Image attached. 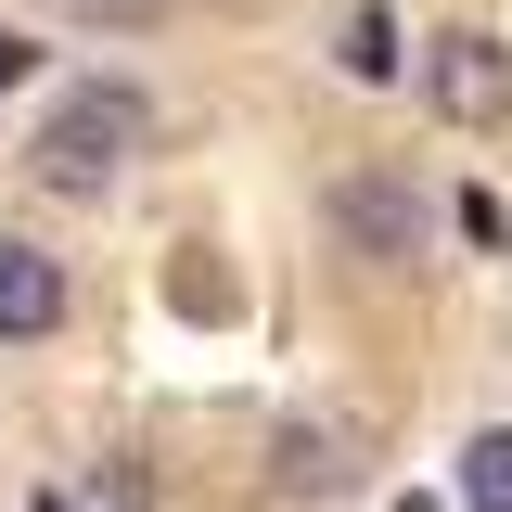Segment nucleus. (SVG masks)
<instances>
[{
	"label": "nucleus",
	"mask_w": 512,
	"mask_h": 512,
	"mask_svg": "<svg viewBox=\"0 0 512 512\" xmlns=\"http://www.w3.org/2000/svg\"><path fill=\"white\" fill-rule=\"evenodd\" d=\"M141 90H128V77H90V90H64L52 116H39V141H26V167H39V180L52 192H103L116 180V154H141Z\"/></svg>",
	"instance_id": "nucleus-1"
},
{
	"label": "nucleus",
	"mask_w": 512,
	"mask_h": 512,
	"mask_svg": "<svg viewBox=\"0 0 512 512\" xmlns=\"http://www.w3.org/2000/svg\"><path fill=\"white\" fill-rule=\"evenodd\" d=\"M320 231H333V256L410 269V256H423V192H397V180H346L333 205H320Z\"/></svg>",
	"instance_id": "nucleus-2"
},
{
	"label": "nucleus",
	"mask_w": 512,
	"mask_h": 512,
	"mask_svg": "<svg viewBox=\"0 0 512 512\" xmlns=\"http://www.w3.org/2000/svg\"><path fill=\"white\" fill-rule=\"evenodd\" d=\"M423 77H436V116H461V128H487V116L512 103V52L487 39V26H448Z\"/></svg>",
	"instance_id": "nucleus-3"
},
{
	"label": "nucleus",
	"mask_w": 512,
	"mask_h": 512,
	"mask_svg": "<svg viewBox=\"0 0 512 512\" xmlns=\"http://www.w3.org/2000/svg\"><path fill=\"white\" fill-rule=\"evenodd\" d=\"M52 320H64V269L26 231H0V346H39Z\"/></svg>",
	"instance_id": "nucleus-4"
},
{
	"label": "nucleus",
	"mask_w": 512,
	"mask_h": 512,
	"mask_svg": "<svg viewBox=\"0 0 512 512\" xmlns=\"http://www.w3.org/2000/svg\"><path fill=\"white\" fill-rule=\"evenodd\" d=\"M320 487H346V436L295 423V436H282V500H320Z\"/></svg>",
	"instance_id": "nucleus-5"
},
{
	"label": "nucleus",
	"mask_w": 512,
	"mask_h": 512,
	"mask_svg": "<svg viewBox=\"0 0 512 512\" xmlns=\"http://www.w3.org/2000/svg\"><path fill=\"white\" fill-rule=\"evenodd\" d=\"M333 64H346L359 90H384V77H397V26H384V13H346V26H333Z\"/></svg>",
	"instance_id": "nucleus-6"
},
{
	"label": "nucleus",
	"mask_w": 512,
	"mask_h": 512,
	"mask_svg": "<svg viewBox=\"0 0 512 512\" xmlns=\"http://www.w3.org/2000/svg\"><path fill=\"white\" fill-rule=\"evenodd\" d=\"M461 500H474V512H512V423H487V436L461 448Z\"/></svg>",
	"instance_id": "nucleus-7"
},
{
	"label": "nucleus",
	"mask_w": 512,
	"mask_h": 512,
	"mask_svg": "<svg viewBox=\"0 0 512 512\" xmlns=\"http://www.w3.org/2000/svg\"><path fill=\"white\" fill-rule=\"evenodd\" d=\"M13 77H26V39H13V26H0V90H13Z\"/></svg>",
	"instance_id": "nucleus-8"
},
{
	"label": "nucleus",
	"mask_w": 512,
	"mask_h": 512,
	"mask_svg": "<svg viewBox=\"0 0 512 512\" xmlns=\"http://www.w3.org/2000/svg\"><path fill=\"white\" fill-rule=\"evenodd\" d=\"M90 13H154V0H90Z\"/></svg>",
	"instance_id": "nucleus-9"
}]
</instances>
